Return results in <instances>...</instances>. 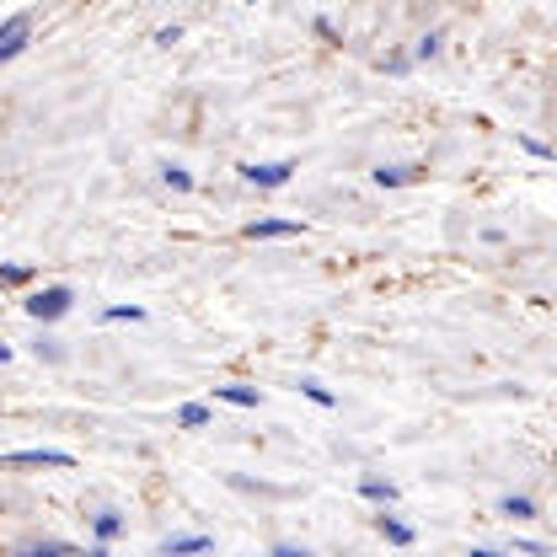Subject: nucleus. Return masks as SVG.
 I'll return each mask as SVG.
<instances>
[{
  "label": "nucleus",
  "mask_w": 557,
  "mask_h": 557,
  "mask_svg": "<svg viewBox=\"0 0 557 557\" xmlns=\"http://www.w3.org/2000/svg\"><path fill=\"white\" fill-rule=\"evenodd\" d=\"M161 177H166V188H177V194H188V188H194V177H188L177 161H166V166H161Z\"/></svg>",
  "instance_id": "11"
},
{
  "label": "nucleus",
  "mask_w": 557,
  "mask_h": 557,
  "mask_svg": "<svg viewBox=\"0 0 557 557\" xmlns=\"http://www.w3.org/2000/svg\"><path fill=\"white\" fill-rule=\"evenodd\" d=\"M434 54H440V33H429V38L418 44V60H434Z\"/></svg>",
  "instance_id": "18"
},
{
  "label": "nucleus",
  "mask_w": 557,
  "mask_h": 557,
  "mask_svg": "<svg viewBox=\"0 0 557 557\" xmlns=\"http://www.w3.org/2000/svg\"><path fill=\"white\" fill-rule=\"evenodd\" d=\"M22 27H33L27 16H11V22H0V38H11V33H22Z\"/></svg>",
  "instance_id": "19"
},
{
  "label": "nucleus",
  "mask_w": 557,
  "mask_h": 557,
  "mask_svg": "<svg viewBox=\"0 0 557 557\" xmlns=\"http://www.w3.org/2000/svg\"><path fill=\"white\" fill-rule=\"evenodd\" d=\"M5 359H11V348H5V344H0V364H5Z\"/></svg>",
  "instance_id": "21"
},
{
  "label": "nucleus",
  "mask_w": 557,
  "mask_h": 557,
  "mask_svg": "<svg viewBox=\"0 0 557 557\" xmlns=\"http://www.w3.org/2000/svg\"><path fill=\"white\" fill-rule=\"evenodd\" d=\"M27 269H16V263H5V269H0V284H27Z\"/></svg>",
  "instance_id": "17"
},
{
  "label": "nucleus",
  "mask_w": 557,
  "mask_h": 557,
  "mask_svg": "<svg viewBox=\"0 0 557 557\" xmlns=\"http://www.w3.org/2000/svg\"><path fill=\"white\" fill-rule=\"evenodd\" d=\"M161 553L172 557V553H209V536H166L161 542Z\"/></svg>",
  "instance_id": "8"
},
{
  "label": "nucleus",
  "mask_w": 557,
  "mask_h": 557,
  "mask_svg": "<svg viewBox=\"0 0 557 557\" xmlns=\"http://www.w3.org/2000/svg\"><path fill=\"white\" fill-rule=\"evenodd\" d=\"M242 236H247V242H269V236H306V225H300V220H252Z\"/></svg>",
  "instance_id": "4"
},
{
  "label": "nucleus",
  "mask_w": 557,
  "mask_h": 557,
  "mask_svg": "<svg viewBox=\"0 0 557 557\" xmlns=\"http://www.w3.org/2000/svg\"><path fill=\"white\" fill-rule=\"evenodd\" d=\"M375 531H381L392 547H413V525H403L397 515H375Z\"/></svg>",
  "instance_id": "5"
},
{
  "label": "nucleus",
  "mask_w": 557,
  "mask_h": 557,
  "mask_svg": "<svg viewBox=\"0 0 557 557\" xmlns=\"http://www.w3.org/2000/svg\"><path fill=\"white\" fill-rule=\"evenodd\" d=\"M359 493H364L370 504H386V509L397 504V483H381V478H364V483H359Z\"/></svg>",
  "instance_id": "7"
},
{
  "label": "nucleus",
  "mask_w": 557,
  "mask_h": 557,
  "mask_svg": "<svg viewBox=\"0 0 557 557\" xmlns=\"http://www.w3.org/2000/svg\"><path fill=\"white\" fill-rule=\"evenodd\" d=\"M145 311L139 306H113V311H102V322H139Z\"/></svg>",
  "instance_id": "16"
},
{
  "label": "nucleus",
  "mask_w": 557,
  "mask_h": 557,
  "mask_svg": "<svg viewBox=\"0 0 557 557\" xmlns=\"http://www.w3.org/2000/svg\"><path fill=\"white\" fill-rule=\"evenodd\" d=\"M70 300H75V295H70V284H44V289H33L22 306H27V317H33V322H44V327H49V322H60V317L70 311Z\"/></svg>",
  "instance_id": "1"
},
{
  "label": "nucleus",
  "mask_w": 557,
  "mask_h": 557,
  "mask_svg": "<svg viewBox=\"0 0 557 557\" xmlns=\"http://www.w3.org/2000/svg\"><path fill=\"white\" fill-rule=\"evenodd\" d=\"M498 509H504V515H515V520H531V515H536V504H531V498H525V493H520V498H515V493H509V498H504V504H498Z\"/></svg>",
  "instance_id": "12"
},
{
  "label": "nucleus",
  "mask_w": 557,
  "mask_h": 557,
  "mask_svg": "<svg viewBox=\"0 0 557 557\" xmlns=\"http://www.w3.org/2000/svg\"><path fill=\"white\" fill-rule=\"evenodd\" d=\"M300 392H306V397H311L317 408H338V397H333L327 386H317V381H300Z\"/></svg>",
  "instance_id": "15"
},
{
  "label": "nucleus",
  "mask_w": 557,
  "mask_h": 557,
  "mask_svg": "<svg viewBox=\"0 0 557 557\" xmlns=\"http://www.w3.org/2000/svg\"><path fill=\"white\" fill-rule=\"evenodd\" d=\"M236 172H242V183H252V188H284L289 172H295V161H247V166H236Z\"/></svg>",
  "instance_id": "2"
},
{
  "label": "nucleus",
  "mask_w": 557,
  "mask_h": 557,
  "mask_svg": "<svg viewBox=\"0 0 557 557\" xmlns=\"http://www.w3.org/2000/svg\"><path fill=\"white\" fill-rule=\"evenodd\" d=\"M214 397L231 403V408H258V392H252V386H220Z\"/></svg>",
  "instance_id": "9"
},
{
  "label": "nucleus",
  "mask_w": 557,
  "mask_h": 557,
  "mask_svg": "<svg viewBox=\"0 0 557 557\" xmlns=\"http://www.w3.org/2000/svg\"><path fill=\"white\" fill-rule=\"evenodd\" d=\"M370 177H375L381 188H403V183H413L418 177V166H375Z\"/></svg>",
  "instance_id": "6"
},
{
  "label": "nucleus",
  "mask_w": 557,
  "mask_h": 557,
  "mask_svg": "<svg viewBox=\"0 0 557 557\" xmlns=\"http://www.w3.org/2000/svg\"><path fill=\"white\" fill-rule=\"evenodd\" d=\"M5 467H75V456L44 445V450H11V456H5Z\"/></svg>",
  "instance_id": "3"
},
{
  "label": "nucleus",
  "mask_w": 557,
  "mask_h": 557,
  "mask_svg": "<svg viewBox=\"0 0 557 557\" xmlns=\"http://www.w3.org/2000/svg\"><path fill=\"white\" fill-rule=\"evenodd\" d=\"M177 423H183V429H205L209 408H205V403H183V408H177Z\"/></svg>",
  "instance_id": "10"
},
{
  "label": "nucleus",
  "mask_w": 557,
  "mask_h": 557,
  "mask_svg": "<svg viewBox=\"0 0 557 557\" xmlns=\"http://www.w3.org/2000/svg\"><path fill=\"white\" fill-rule=\"evenodd\" d=\"M38 354H44V359H65V348L54 344V338H44V344H38Z\"/></svg>",
  "instance_id": "20"
},
{
  "label": "nucleus",
  "mask_w": 557,
  "mask_h": 557,
  "mask_svg": "<svg viewBox=\"0 0 557 557\" xmlns=\"http://www.w3.org/2000/svg\"><path fill=\"white\" fill-rule=\"evenodd\" d=\"M119 531H124V520H119L113 509H102V515H97V542H113Z\"/></svg>",
  "instance_id": "13"
},
{
  "label": "nucleus",
  "mask_w": 557,
  "mask_h": 557,
  "mask_svg": "<svg viewBox=\"0 0 557 557\" xmlns=\"http://www.w3.org/2000/svg\"><path fill=\"white\" fill-rule=\"evenodd\" d=\"M27 33H33V27H22V33H11V38H0V65H5V60H16V54L27 49Z\"/></svg>",
  "instance_id": "14"
}]
</instances>
